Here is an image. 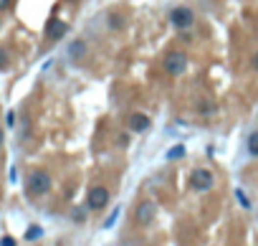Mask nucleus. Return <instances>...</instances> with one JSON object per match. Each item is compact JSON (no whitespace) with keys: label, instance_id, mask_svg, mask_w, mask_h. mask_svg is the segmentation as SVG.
<instances>
[{"label":"nucleus","instance_id":"obj_11","mask_svg":"<svg viewBox=\"0 0 258 246\" xmlns=\"http://www.w3.org/2000/svg\"><path fill=\"white\" fill-rule=\"evenodd\" d=\"M185 155V148H182V145H175V148L167 152V160H177V157H182Z\"/></svg>","mask_w":258,"mask_h":246},{"label":"nucleus","instance_id":"obj_13","mask_svg":"<svg viewBox=\"0 0 258 246\" xmlns=\"http://www.w3.org/2000/svg\"><path fill=\"white\" fill-rule=\"evenodd\" d=\"M235 198H238V200H240V203H243V208H251V200L246 198V193H243V191H240V188H238V191H235Z\"/></svg>","mask_w":258,"mask_h":246},{"label":"nucleus","instance_id":"obj_10","mask_svg":"<svg viewBox=\"0 0 258 246\" xmlns=\"http://www.w3.org/2000/svg\"><path fill=\"white\" fill-rule=\"evenodd\" d=\"M248 152L258 155V132H251V137H248Z\"/></svg>","mask_w":258,"mask_h":246},{"label":"nucleus","instance_id":"obj_3","mask_svg":"<svg viewBox=\"0 0 258 246\" xmlns=\"http://www.w3.org/2000/svg\"><path fill=\"white\" fill-rule=\"evenodd\" d=\"M106 203H109V191H106V188H101V185L91 188L89 196H86V208H89V211H101Z\"/></svg>","mask_w":258,"mask_h":246},{"label":"nucleus","instance_id":"obj_5","mask_svg":"<svg viewBox=\"0 0 258 246\" xmlns=\"http://www.w3.org/2000/svg\"><path fill=\"white\" fill-rule=\"evenodd\" d=\"M170 21H172L175 28L185 31V28H190V25L195 23V13H192L190 8H175V10L170 13Z\"/></svg>","mask_w":258,"mask_h":246},{"label":"nucleus","instance_id":"obj_15","mask_svg":"<svg viewBox=\"0 0 258 246\" xmlns=\"http://www.w3.org/2000/svg\"><path fill=\"white\" fill-rule=\"evenodd\" d=\"M3 69H8V53L0 49V71H3Z\"/></svg>","mask_w":258,"mask_h":246},{"label":"nucleus","instance_id":"obj_12","mask_svg":"<svg viewBox=\"0 0 258 246\" xmlns=\"http://www.w3.org/2000/svg\"><path fill=\"white\" fill-rule=\"evenodd\" d=\"M119 213H121V208H114V211H112V216H109V219L104 221V228H112V223L119 219Z\"/></svg>","mask_w":258,"mask_h":246},{"label":"nucleus","instance_id":"obj_18","mask_svg":"<svg viewBox=\"0 0 258 246\" xmlns=\"http://www.w3.org/2000/svg\"><path fill=\"white\" fill-rule=\"evenodd\" d=\"M253 66H256V69H258V53H256V56H253Z\"/></svg>","mask_w":258,"mask_h":246},{"label":"nucleus","instance_id":"obj_8","mask_svg":"<svg viewBox=\"0 0 258 246\" xmlns=\"http://www.w3.org/2000/svg\"><path fill=\"white\" fill-rule=\"evenodd\" d=\"M64 33H66V23H64V21H51L48 28H46V36H48L51 41L64 38Z\"/></svg>","mask_w":258,"mask_h":246},{"label":"nucleus","instance_id":"obj_4","mask_svg":"<svg viewBox=\"0 0 258 246\" xmlns=\"http://www.w3.org/2000/svg\"><path fill=\"white\" fill-rule=\"evenodd\" d=\"M212 183H215V178H212V172L205 170V168H197L190 175V188L192 191H210Z\"/></svg>","mask_w":258,"mask_h":246},{"label":"nucleus","instance_id":"obj_7","mask_svg":"<svg viewBox=\"0 0 258 246\" xmlns=\"http://www.w3.org/2000/svg\"><path fill=\"white\" fill-rule=\"evenodd\" d=\"M129 129H132V132H147V129H149V117L142 114V112H134L129 117Z\"/></svg>","mask_w":258,"mask_h":246},{"label":"nucleus","instance_id":"obj_9","mask_svg":"<svg viewBox=\"0 0 258 246\" xmlns=\"http://www.w3.org/2000/svg\"><path fill=\"white\" fill-rule=\"evenodd\" d=\"M86 53V43L84 41H73L71 46H69V56L76 61V59H81V56Z\"/></svg>","mask_w":258,"mask_h":246},{"label":"nucleus","instance_id":"obj_1","mask_svg":"<svg viewBox=\"0 0 258 246\" xmlns=\"http://www.w3.org/2000/svg\"><path fill=\"white\" fill-rule=\"evenodd\" d=\"M28 193L30 196H43V193H48L51 191V175L46 170H33L28 175Z\"/></svg>","mask_w":258,"mask_h":246},{"label":"nucleus","instance_id":"obj_6","mask_svg":"<svg viewBox=\"0 0 258 246\" xmlns=\"http://www.w3.org/2000/svg\"><path fill=\"white\" fill-rule=\"evenodd\" d=\"M134 216H137V223H140V226H149L152 219H155V206H152V203H140Z\"/></svg>","mask_w":258,"mask_h":246},{"label":"nucleus","instance_id":"obj_17","mask_svg":"<svg viewBox=\"0 0 258 246\" xmlns=\"http://www.w3.org/2000/svg\"><path fill=\"white\" fill-rule=\"evenodd\" d=\"M8 5H10V0H0V10H5Z\"/></svg>","mask_w":258,"mask_h":246},{"label":"nucleus","instance_id":"obj_19","mask_svg":"<svg viewBox=\"0 0 258 246\" xmlns=\"http://www.w3.org/2000/svg\"><path fill=\"white\" fill-rule=\"evenodd\" d=\"M0 145H3V129H0Z\"/></svg>","mask_w":258,"mask_h":246},{"label":"nucleus","instance_id":"obj_2","mask_svg":"<svg viewBox=\"0 0 258 246\" xmlns=\"http://www.w3.org/2000/svg\"><path fill=\"white\" fill-rule=\"evenodd\" d=\"M185 66H188V56L182 51H170L164 56V71L170 76H180L185 71Z\"/></svg>","mask_w":258,"mask_h":246},{"label":"nucleus","instance_id":"obj_14","mask_svg":"<svg viewBox=\"0 0 258 246\" xmlns=\"http://www.w3.org/2000/svg\"><path fill=\"white\" fill-rule=\"evenodd\" d=\"M38 236H41V228H38V226H30V231L25 234V239H28V241H33V239H38Z\"/></svg>","mask_w":258,"mask_h":246},{"label":"nucleus","instance_id":"obj_16","mask_svg":"<svg viewBox=\"0 0 258 246\" xmlns=\"http://www.w3.org/2000/svg\"><path fill=\"white\" fill-rule=\"evenodd\" d=\"M0 246H15V239H10V236H3V241H0Z\"/></svg>","mask_w":258,"mask_h":246}]
</instances>
